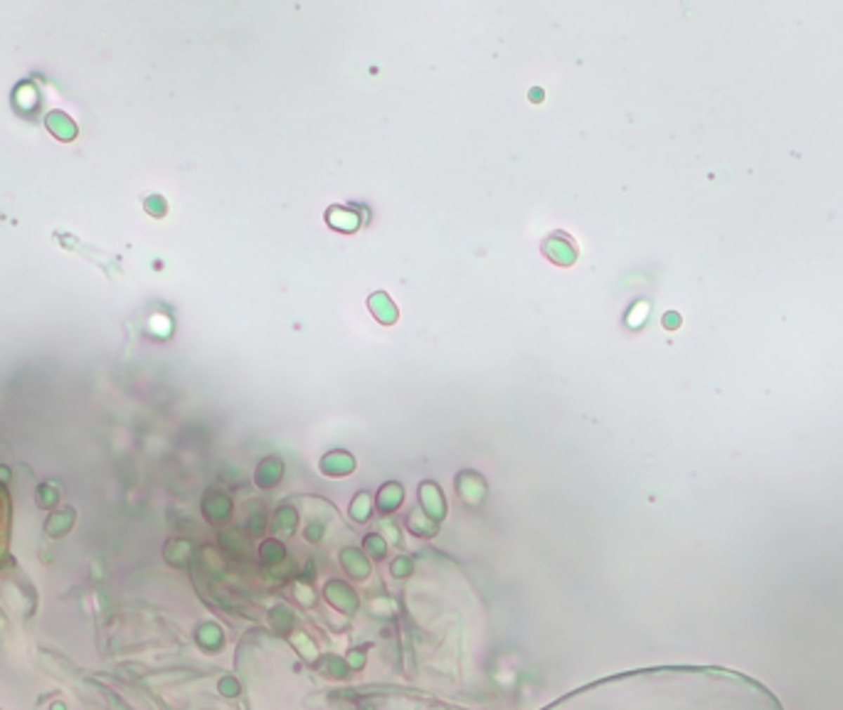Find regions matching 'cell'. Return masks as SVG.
I'll return each instance as SVG.
<instances>
[{
	"label": "cell",
	"instance_id": "1",
	"mask_svg": "<svg viewBox=\"0 0 843 710\" xmlns=\"http://www.w3.org/2000/svg\"><path fill=\"white\" fill-rule=\"evenodd\" d=\"M545 252H547V257H550L552 262L562 264V267H570V264L575 262V257H577V254H575L573 242L568 239V235H565V232H555V235L547 239Z\"/></svg>",
	"mask_w": 843,
	"mask_h": 710
},
{
	"label": "cell",
	"instance_id": "2",
	"mask_svg": "<svg viewBox=\"0 0 843 710\" xmlns=\"http://www.w3.org/2000/svg\"><path fill=\"white\" fill-rule=\"evenodd\" d=\"M370 311L375 313V318L380 323H395L397 321V308L395 303L390 301L385 291H377L370 296Z\"/></svg>",
	"mask_w": 843,
	"mask_h": 710
},
{
	"label": "cell",
	"instance_id": "3",
	"mask_svg": "<svg viewBox=\"0 0 843 710\" xmlns=\"http://www.w3.org/2000/svg\"><path fill=\"white\" fill-rule=\"evenodd\" d=\"M663 326H666V328H678V326H681V316H678L676 311L666 313V316H663Z\"/></svg>",
	"mask_w": 843,
	"mask_h": 710
}]
</instances>
